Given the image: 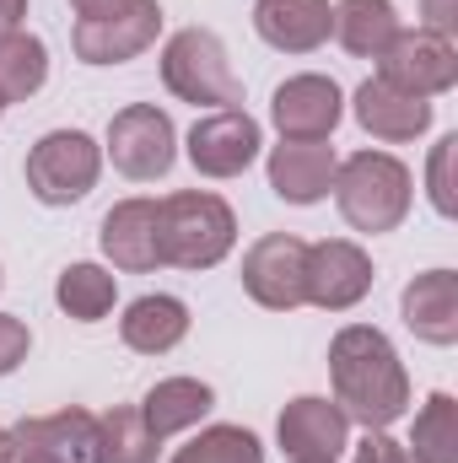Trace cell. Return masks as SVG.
Segmentation results:
<instances>
[{
  "label": "cell",
  "mask_w": 458,
  "mask_h": 463,
  "mask_svg": "<svg viewBox=\"0 0 458 463\" xmlns=\"http://www.w3.org/2000/svg\"><path fill=\"white\" fill-rule=\"evenodd\" d=\"M135 410H140L146 431H151L157 442H167V437H178V431H195V426L216 410V388L200 383V377H162V383L146 388V399H140Z\"/></svg>",
  "instance_id": "cell-20"
},
{
  "label": "cell",
  "mask_w": 458,
  "mask_h": 463,
  "mask_svg": "<svg viewBox=\"0 0 458 463\" xmlns=\"http://www.w3.org/2000/svg\"><path fill=\"white\" fill-rule=\"evenodd\" d=\"M377 81L410 92V98H443L458 87V49L453 38L426 33V27H399L394 43L377 54Z\"/></svg>",
  "instance_id": "cell-8"
},
{
  "label": "cell",
  "mask_w": 458,
  "mask_h": 463,
  "mask_svg": "<svg viewBox=\"0 0 458 463\" xmlns=\"http://www.w3.org/2000/svg\"><path fill=\"white\" fill-rule=\"evenodd\" d=\"M162 442L146 431L135 404H114L109 415H98V448L92 463H157Z\"/></svg>",
  "instance_id": "cell-25"
},
{
  "label": "cell",
  "mask_w": 458,
  "mask_h": 463,
  "mask_svg": "<svg viewBox=\"0 0 458 463\" xmlns=\"http://www.w3.org/2000/svg\"><path fill=\"white\" fill-rule=\"evenodd\" d=\"M377 269H372V253L350 237H324V242H308V302L324 307V313H350L356 302H367Z\"/></svg>",
  "instance_id": "cell-12"
},
{
  "label": "cell",
  "mask_w": 458,
  "mask_h": 463,
  "mask_svg": "<svg viewBox=\"0 0 458 463\" xmlns=\"http://www.w3.org/2000/svg\"><path fill=\"white\" fill-rule=\"evenodd\" d=\"M253 33L281 54H313L335 33L329 0H253Z\"/></svg>",
  "instance_id": "cell-18"
},
{
  "label": "cell",
  "mask_w": 458,
  "mask_h": 463,
  "mask_svg": "<svg viewBox=\"0 0 458 463\" xmlns=\"http://www.w3.org/2000/svg\"><path fill=\"white\" fill-rule=\"evenodd\" d=\"M399 318L421 345H458V269H426L405 286Z\"/></svg>",
  "instance_id": "cell-17"
},
{
  "label": "cell",
  "mask_w": 458,
  "mask_h": 463,
  "mask_svg": "<svg viewBox=\"0 0 458 463\" xmlns=\"http://www.w3.org/2000/svg\"><path fill=\"white\" fill-rule=\"evenodd\" d=\"M119 340L135 355H167L189 340V302L167 297V291H146L124 307L119 318Z\"/></svg>",
  "instance_id": "cell-19"
},
{
  "label": "cell",
  "mask_w": 458,
  "mask_h": 463,
  "mask_svg": "<svg viewBox=\"0 0 458 463\" xmlns=\"http://www.w3.org/2000/svg\"><path fill=\"white\" fill-rule=\"evenodd\" d=\"M16 448H33V453H49V458L65 463H92V448H98V415L81 410V404H65L54 415H27L11 426Z\"/></svg>",
  "instance_id": "cell-21"
},
{
  "label": "cell",
  "mask_w": 458,
  "mask_h": 463,
  "mask_svg": "<svg viewBox=\"0 0 458 463\" xmlns=\"http://www.w3.org/2000/svg\"><path fill=\"white\" fill-rule=\"evenodd\" d=\"M22 173H27V194L38 205H49V211L81 205L103 178V146L87 129H49L33 140Z\"/></svg>",
  "instance_id": "cell-5"
},
{
  "label": "cell",
  "mask_w": 458,
  "mask_h": 463,
  "mask_svg": "<svg viewBox=\"0 0 458 463\" xmlns=\"http://www.w3.org/2000/svg\"><path fill=\"white\" fill-rule=\"evenodd\" d=\"M243 291L264 313H297L308 307V242L297 232H264L243 253Z\"/></svg>",
  "instance_id": "cell-7"
},
{
  "label": "cell",
  "mask_w": 458,
  "mask_h": 463,
  "mask_svg": "<svg viewBox=\"0 0 458 463\" xmlns=\"http://www.w3.org/2000/svg\"><path fill=\"white\" fill-rule=\"evenodd\" d=\"M453 156H458V135H443L432 146V162H426V200L443 222L458 216V194H453Z\"/></svg>",
  "instance_id": "cell-28"
},
{
  "label": "cell",
  "mask_w": 458,
  "mask_h": 463,
  "mask_svg": "<svg viewBox=\"0 0 458 463\" xmlns=\"http://www.w3.org/2000/svg\"><path fill=\"white\" fill-rule=\"evenodd\" d=\"M345 118V92L335 76L302 71L286 76L270 98V124L281 129V140H329Z\"/></svg>",
  "instance_id": "cell-11"
},
{
  "label": "cell",
  "mask_w": 458,
  "mask_h": 463,
  "mask_svg": "<svg viewBox=\"0 0 458 463\" xmlns=\"http://www.w3.org/2000/svg\"><path fill=\"white\" fill-rule=\"evenodd\" d=\"M335 205H340L345 227L361 237H383L399 232L410 205H415V173L394 156V151H356L335 167Z\"/></svg>",
  "instance_id": "cell-2"
},
{
  "label": "cell",
  "mask_w": 458,
  "mask_h": 463,
  "mask_svg": "<svg viewBox=\"0 0 458 463\" xmlns=\"http://www.w3.org/2000/svg\"><path fill=\"white\" fill-rule=\"evenodd\" d=\"M33 350V329L16 318V313H0V377H11Z\"/></svg>",
  "instance_id": "cell-29"
},
{
  "label": "cell",
  "mask_w": 458,
  "mask_h": 463,
  "mask_svg": "<svg viewBox=\"0 0 458 463\" xmlns=\"http://www.w3.org/2000/svg\"><path fill=\"white\" fill-rule=\"evenodd\" d=\"M103 162H114L129 184H157L173 173L178 162V129L167 109L157 103H129L109 118V140H103Z\"/></svg>",
  "instance_id": "cell-6"
},
{
  "label": "cell",
  "mask_w": 458,
  "mask_h": 463,
  "mask_svg": "<svg viewBox=\"0 0 458 463\" xmlns=\"http://www.w3.org/2000/svg\"><path fill=\"white\" fill-rule=\"evenodd\" d=\"M22 16H27V0H0V38H5V33H16V27H22Z\"/></svg>",
  "instance_id": "cell-33"
},
{
  "label": "cell",
  "mask_w": 458,
  "mask_h": 463,
  "mask_svg": "<svg viewBox=\"0 0 458 463\" xmlns=\"http://www.w3.org/2000/svg\"><path fill=\"white\" fill-rule=\"evenodd\" d=\"M54 302H60V313L76 318V324H103L119 302V275L103 269V264H92V259L65 264L60 280H54Z\"/></svg>",
  "instance_id": "cell-23"
},
{
  "label": "cell",
  "mask_w": 458,
  "mask_h": 463,
  "mask_svg": "<svg viewBox=\"0 0 458 463\" xmlns=\"http://www.w3.org/2000/svg\"><path fill=\"white\" fill-rule=\"evenodd\" d=\"M275 442L286 463H340V453L350 448V420L335 399L297 393L275 420Z\"/></svg>",
  "instance_id": "cell-10"
},
{
  "label": "cell",
  "mask_w": 458,
  "mask_h": 463,
  "mask_svg": "<svg viewBox=\"0 0 458 463\" xmlns=\"http://www.w3.org/2000/svg\"><path fill=\"white\" fill-rule=\"evenodd\" d=\"M335 167H340V151L329 140H281V146H270V162H264L270 189L286 205H319V200H329Z\"/></svg>",
  "instance_id": "cell-15"
},
{
  "label": "cell",
  "mask_w": 458,
  "mask_h": 463,
  "mask_svg": "<svg viewBox=\"0 0 458 463\" xmlns=\"http://www.w3.org/2000/svg\"><path fill=\"white\" fill-rule=\"evenodd\" d=\"M157 232H162V264L173 269H216L237 248V216L211 189H178L157 200Z\"/></svg>",
  "instance_id": "cell-3"
},
{
  "label": "cell",
  "mask_w": 458,
  "mask_h": 463,
  "mask_svg": "<svg viewBox=\"0 0 458 463\" xmlns=\"http://www.w3.org/2000/svg\"><path fill=\"white\" fill-rule=\"evenodd\" d=\"M135 0H71L76 22H92V16H114V11H129Z\"/></svg>",
  "instance_id": "cell-32"
},
{
  "label": "cell",
  "mask_w": 458,
  "mask_h": 463,
  "mask_svg": "<svg viewBox=\"0 0 458 463\" xmlns=\"http://www.w3.org/2000/svg\"><path fill=\"white\" fill-rule=\"evenodd\" d=\"M350 114H356V124H361L372 140H383V146H410V140H421V135L432 129L437 109H432L426 98H410V92H399V87L367 76V81L350 92Z\"/></svg>",
  "instance_id": "cell-16"
},
{
  "label": "cell",
  "mask_w": 458,
  "mask_h": 463,
  "mask_svg": "<svg viewBox=\"0 0 458 463\" xmlns=\"http://www.w3.org/2000/svg\"><path fill=\"white\" fill-rule=\"evenodd\" d=\"M421 27L453 38L458 33V0H421Z\"/></svg>",
  "instance_id": "cell-31"
},
{
  "label": "cell",
  "mask_w": 458,
  "mask_h": 463,
  "mask_svg": "<svg viewBox=\"0 0 458 463\" xmlns=\"http://www.w3.org/2000/svg\"><path fill=\"white\" fill-rule=\"evenodd\" d=\"M356 463H410V453H405V442H394L388 431H367V437L356 442Z\"/></svg>",
  "instance_id": "cell-30"
},
{
  "label": "cell",
  "mask_w": 458,
  "mask_h": 463,
  "mask_svg": "<svg viewBox=\"0 0 458 463\" xmlns=\"http://www.w3.org/2000/svg\"><path fill=\"white\" fill-rule=\"evenodd\" d=\"M43 81H49V43L27 27L5 33L0 38V109L38 98Z\"/></svg>",
  "instance_id": "cell-24"
},
{
  "label": "cell",
  "mask_w": 458,
  "mask_h": 463,
  "mask_svg": "<svg viewBox=\"0 0 458 463\" xmlns=\"http://www.w3.org/2000/svg\"><path fill=\"white\" fill-rule=\"evenodd\" d=\"M0 114H5V109H0Z\"/></svg>",
  "instance_id": "cell-37"
},
{
  "label": "cell",
  "mask_w": 458,
  "mask_h": 463,
  "mask_svg": "<svg viewBox=\"0 0 458 463\" xmlns=\"http://www.w3.org/2000/svg\"><path fill=\"white\" fill-rule=\"evenodd\" d=\"M0 286H5V275H0Z\"/></svg>",
  "instance_id": "cell-36"
},
{
  "label": "cell",
  "mask_w": 458,
  "mask_h": 463,
  "mask_svg": "<svg viewBox=\"0 0 458 463\" xmlns=\"http://www.w3.org/2000/svg\"><path fill=\"white\" fill-rule=\"evenodd\" d=\"M173 463H264V442L248 426H205L189 448H178Z\"/></svg>",
  "instance_id": "cell-27"
},
{
  "label": "cell",
  "mask_w": 458,
  "mask_h": 463,
  "mask_svg": "<svg viewBox=\"0 0 458 463\" xmlns=\"http://www.w3.org/2000/svg\"><path fill=\"white\" fill-rule=\"evenodd\" d=\"M259 146H264V129L248 109H211V114L195 118L189 140H184V156L200 178H243L253 162H259Z\"/></svg>",
  "instance_id": "cell-9"
},
{
  "label": "cell",
  "mask_w": 458,
  "mask_h": 463,
  "mask_svg": "<svg viewBox=\"0 0 458 463\" xmlns=\"http://www.w3.org/2000/svg\"><path fill=\"white\" fill-rule=\"evenodd\" d=\"M329 383L350 426L388 431L410 410V372L377 324H345L329 340Z\"/></svg>",
  "instance_id": "cell-1"
},
{
  "label": "cell",
  "mask_w": 458,
  "mask_h": 463,
  "mask_svg": "<svg viewBox=\"0 0 458 463\" xmlns=\"http://www.w3.org/2000/svg\"><path fill=\"white\" fill-rule=\"evenodd\" d=\"M162 87L195 109H243V81L232 71L222 33L211 27H178L162 43Z\"/></svg>",
  "instance_id": "cell-4"
},
{
  "label": "cell",
  "mask_w": 458,
  "mask_h": 463,
  "mask_svg": "<svg viewBox=\"0 0 458 463\" xmlns=\"http://www.w3.org/2000/svg\"><path fill=\"white\" fill-rule=\"evenodd\" d=\"M98 248H103V259H109L114 269H124V275H151V269H162L157 200H146V194L119 200L114 211L103 216V227H98Z\"/></svg>",
  "instance_id": "cell-14"
},
{
  "label": "cell",
  "mask_w": 458,
  "mask_h": 463,
  "mask_svg": "<svg viewBox=\"0 0 458 463\" xmlns=\"http://www.w3.org/2000/svg\"><path fill=\"white\" fill-rule=\"evenodd\" d=\"M16 463H65V458H49V453H33V448H16Z\"/></svg>",
  "instance_id": "cell-35"
},
{
  "label": "cell",
  "mask_w": 458,
  "mask_h": 463,
  "mask_svg": "<svg viewBox=\"0 0 458 463\" xmlns=\"http://www.w3.org/2000/svg\"><path fill=\"white\" fill-rule=\"evenodd\" d=\"M157 33H162V5L157 0H135L129 11L76 22L71 49H76L81 65H129V60H140L157 43Z\"/></svg>",
  "instance_id": "cell-13"
},
{
  "label": "cell",
  "mask_w": 458,
  "mask_h": 463,
  "mask_svg": "<svg viewBox=\"0 0 458 463\" xmlns=\"http://www.w3.org/2000/svg\"><path fill=\"white\" fill-rule=\"evenodd\" d=\"M0 463H16V437L0 426Z\"/></svg>",
  "instance_id": "cell-34"
},
{
  "label": "cell",
  "mask_w": 458,
  "mask_h": 463,
  "mask_svg": "<svg viewBox=\"0 0 458 463\" xmlns=\"http://www.w3.org/2000/svg\"><path fill=\"white\" fill-rule=\"evenodd\" d=\"M405 453H410V463H458V399L453 393H432L421 404Z\"/></svg>",
  "instance_id": "cell-26"
},
{
  "label": "cell",
  "mask_w": 458,
  "mask_h": 463,
  "mask_svg": "<svg viewBox=\"0 0 458 463\" xmlns=\"http://www.w3.org/2000/svg\"><path fill=\"white\" fill-rule=\"evenodd\" d=\"M399 27H405V22H399L394 0H340L329 38L340 43L345 54H356V60H377V54L394 43Z\"/></svg>",
  "instance_id": "cell-22"
}]
</instances>
